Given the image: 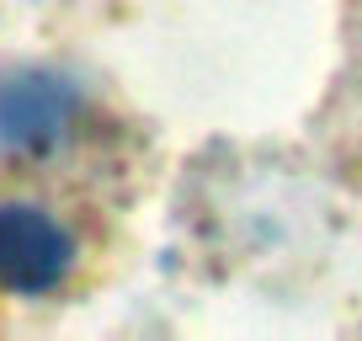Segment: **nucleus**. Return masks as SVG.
<instances>
[{
  "label": "nucleus",
  "instance_id": "obj_1",
  "mask_svg": "<svg viewBox=\"0 0 362 341\" xmlns=\"http://www.w3.org/2000/svg\"><path fill=\"white\" fill-rule=\"evenodd\" d=\"M75 272V235L37 203H0V294L43 299Z\"/></svg>",
  "mask_w": 362,
  "mask_h": 341
},
{
  "label": "nucleus",
  "instance_id": "obj_2",
  "mask_svg": "<svg viewBox=\"0 0 362 341\" xmlns=\"http://www.w3.org/2000/svg\"><path fill=\"white\" fill-rule=\"evenodd\" d=\"M80 117V91L54 69H16L0 80V149L48 155Z\"/></svg>",
  "mask_w": 362,
  "mask_h": 341
}]
</instances>
